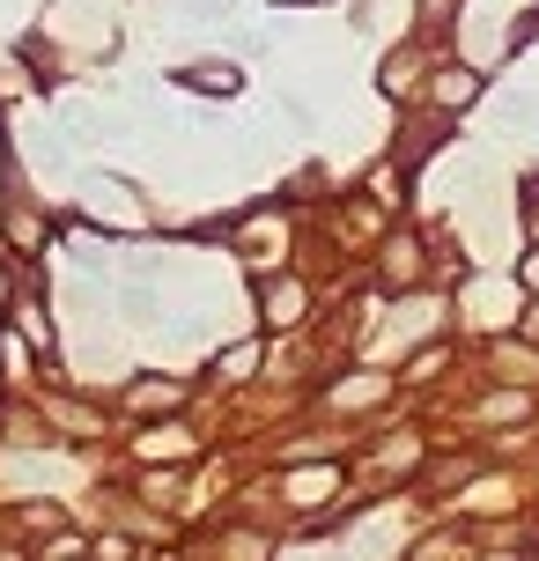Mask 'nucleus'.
Wrapping results in <instances>:
<instances>
[]
</instances>
